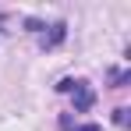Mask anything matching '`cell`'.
Listing matches in <instances>:
<instances>
[{"instance_id":"6da1fadb","label":"cell","mask_w":131,"mask_h":131,"mask_svg":"<svg viewBox=\"0 0 131 131\" xmlns=\"http://www.w3.org/2000/svg\"><path fill=\"white\" fill-rule=\"evenodd\" d=\"M57 89L74 96V110H89L92 103H96V92L89 89V82H71V78H64V82H60Z\"/></svg>"},{"instance_id":"7a4b0ae2","label":"cell","mask_w":131,"mask_h":131,"mask_svg":"<svg viewBox=\"0 0 131 131\" xmlns=\"http://www.w3.org/2000/svg\"><path fill=\"white\" fill-rule=\"evenodd\" d=\"M64 36H67V25H64V21H57V25H53V32H50V36H43V46H57Z\"/></svg>"},{"instance_id":"3957f363","label":"cell","mask_w":131,"mask_h":131,"mask_svg":"<svg viewBox=\"0 0 131 131\" xmlns=\"http://www.w3.org/2000/svg\"><path fill=\"white\" fill-rule=\"evenodd\" d=\"M71 131H103V128H99V124H74Z\"/></svg>"}]
</instances>
